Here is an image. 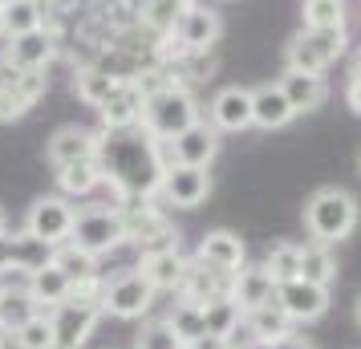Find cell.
Segmentation results:
<instances>
[{
    "mask_svg": "<svg viewBox=\"0 0 361 349\" xmlns=\"http://www.w3.org/2000/svg\"><path fill=\"white\" fill-rule=\"evenodd\" d=\"M98 166L102 183H110L118 203L134 200H154L163 183L166 163V142L150 138L142 126L126 130H98Z\"/></svg>",
    "mask_w": 361,
    "mask_h": 349,
    "instance_id": "cell-1",
    "label": "cell"
},
{
    "mask_svg": "<svg viewBox=\"0 0 361 349\" xmlns=\"http://www.w3.org/2000/svg\"><path fill=\"white\" fill-rule=\"evenodd\" d=\"M199 122V102L195 94L179 82H154L147 90V102H142V130L159 142H171L175 134H183L187 126Z\"/></svg>",
    "mask_w": 361,
    "mask_h": 349,
    "instance_id": "cell-2",
    "label": "cell"
},
{
    "mask_svg": "<svg viewBox=\"0 0 361 349\" xmlns=\"http://www.w3.org/2000/svg\"><path fill=\"white\" fill-rule=\"evenodd\" d=\"M357 219H361V207L345 187H321L305 203V232H309L312 244H325V248L349 240Z\"/></svg>",
    "mask_w": 361,
    "mask_h": 349,
    "instance_id": "cell-3",
    "label": "cell"
},
{
    "mask_svg": "<svg viewBox=\"0 0 361 349\" xmlns=\"http://www.w3.org/2000/svg\"><path fill=\"white\" fill-rule=\"evenodd\" d=\"M349 49V33L345 29H300L284 49V69H300V73H325L345 57Z\"/></svg>",
    "mask_w": 361,
    "mask_h": 349,
    "instance_id": "cell-4",
    "label": "cell"
},
{
    "mask_svg": "<svg viewBox=\"0 0 361 349\" xmlns=\"http://www.w3.org/2000/svg\"><path fill=\"white\" fill-rule=\"evenodd\" d=\"M69 244L94 252V256H106V252L122 248V244H126V228H122L118 203H90V207H78Z\"/></svg>",
    "mask_w": 361,
    "mask_h": 349,
    "instance_id": "cell-5",
    "label": "cell"
},
{
    "mask_svg": "<svg viewBox=\"0 0 361 349\" xmlns=\"http://www.w3.org/2000/svg\"><path fill=\"white\" fill-rule=\"evenodd\" d=\"M49 317H53V349H82L106 313H102V297L69 293V300L49 309Z\"/></svg>",
    "mask_w": 361,
    "mask_h": 349,
    "instance_id": "cell-6",
    "label": "cell"
},
{
    "mask_svg": "<svg viewBox=\"0 0 361 349\" xmlns=\"http://www.w3.org/2000/svg\"><path fill=\"white\" fill-rule=\"evenodd\" d=\"M154 305V284L138 268H122L110 281H102V313L118 321H138Z\"/></svg>",
    "mask_w": 361,
    "mask_h": 349,
    "instance_id": "cell-7",
    "label": "cell"
},
{
    "mask_svg": "<svg viewBox=\"0 0 361 349\" xmlns=\"http://www.w3.org/2000/svg\"><path fill=\"white\" fill-rule=\"evenodd\" d=\"M118 212H122L126 244H138V252H147V248H166V244H179V235H175V228H171V219L163 216V207H154V200L118 203Z\"/></svg>",
    "mask_w": 361,
    "mask_h": 349,
    "instance_id": "cell-8",
    "label": "cell"
},
{
    "mask_svg": "<svg viewBox=\"0 0 361 349\" xmlns=\"http://www.w3.org/2000/svg\"><path fill=\"white\" fill-rule=\"evenodd\" d=\"M45 73L0 61V122H17L45 98Z\"/></svg>",
    "mask_w": 361,
    "mask_h": 349,
    "instance_id": "cell-9",
    "label": "cell"
},
{
    "mask_svg": "<svg viewBox=\"0 0 361 349\" xmlns=\"http://www.w3.org/2000/svg\"><path fill=\"white\" fill-rule=\"evenodd\" d=\"M73 216H78V207L66 195H41V200H33L29 216H25V232H33L37 240H45L49 248H57L73 232Z\"/></svg>",
    "mask_w": 361,
    "mask_h": 349,
    "instance_id": "cell-10",
    "label": "cell"
},
{
    "mask_svg": "<svg viewBox=\"0 0 361 349\" xmlns=\"http://www.w3.org/2000/svg\"><path fill=\"white\" fill-rule=\"evenodd\" d=\"M53 260V248L45 240H37L33 232H0V276H8V272H20V276H29L37 268H45Z\"/></svg>",
    "mask_w": 361,
    "mask_h": 349,
    "instance_id": "cell-11",
    "label": "cell"
},
{
    "mask_svg": "<svg viewBox=\"0 0 361 349\" xmlns=\"http://www.w3.org/2000/svg\"><path fill=\"white\" fill-rule=\"evenodd\" d=\"M171 37H175L187 53H207L215 41L224 37V20H219V13H215L212 4H195V0H191L179 13Z\"/></svg>",
    "mask_w": 361,
    "mask_h": 349,
    "instance_id": "cell-12",
    "label": "cell"
},
{
    "mask_svg": "<svg viewBox=\"0 0 361 349\" xmlns=\"http://www.w3.org/2000/svg\"><path fill=\"white\" fill-rule=\"evenodd\" d=\"M276 300H280V309L288 313L293 325H309V321H321L329 313V288L325 284H312V281H300V276L280 281Z\"/></svg>",
    "mask_w": 361,
    "mask_h": 349,
    "instance_id": "cell-13",
    "label": "cell"
},
{
    "mask_svg": "<svg viewBox=\"0 0 361 349\" xmlns=\"http://www.w3.org/2000/svg\"><path fill=\"white\" fill-rule=\"evenodd\" d=\"M159 195H163L171 207H199V203L212 195V175H207V166L171 163V166L163 171Z\"/></svg>",
    "mask_w": 361,
    "mask_h": 349,
    "instance_id": "cell-14",
    "label": "cell"
},
{
    "mask_svg": "<svg viewBox=\"0 0 361 349\" xmlns=\"http://www.w3.org/2000/svg\"><path fill=\"white\" fill-rule=\"evenodd\" d=\"M219 154V130L212 122L199 118L195 126H187L183 134H175L166 142V163H183V166H212Z\"/></svg>",
    "mask_w": 361,
    "mask_h": 349,
    "instance_id": "cell-15",
    "label": "cell"
},
{
    "mask_svg": "<svg viewBox=\"0 0 361 349\" xmlns=\"http://www.w3.org/2000/svg\"><path fill=\"white\" fill-rule=\"evenodd\" d=\"M53 57H57V33H49V29L4 37V53H0V61L17 69H37V73H45L53 66Z\"/></svg>",
    "mask_w": 361,
    "mask_h": 349,
    "instance_id": "cell-16",
    "label": "cell"
},
{
    "mask_svg": "<svg viewBox=\"0 0 361 349\" xmlns=\"http://www.w3.org/2000/svg\"><path fill=\"white\" fill-rule=\"evenodd\" d=\"M147 90L150 85L142 78H122L110 102L98 110L102 118V130H126V126H138L142 122V102H147Z\"/></svg>",
    "mask_w": 361,
    "mask_h": 349,
    "instance_id": "cell-17",
    "label": "cell"
},
{
    "mask_svg": "<svg viewBox=\"0 0 361 349\" xmlns=\"http://www.w3.org/2000/svg\"><path fill=\"white\" fill-rule=\"evenodd\" d=\"M207 122L224 134H240L252 126V90L244 85H224L207 102Z\"/></svg>",
    "mask_w": 361,
    "mask_h": 349,
    "instance_id": "cell-18",
    "label": "cell"
},
{
    "mask_svg": "<svg viewBox=\"0 0 361 349\" xmlns=\"http://www.w3.org/2000/svg\"><path fill=\"white\" fill-rule=\"evenodd\" d=\"M195 260L207 264V268H215V272H224V276H235V272L247 264V252H244V240H240L235 232L215 228V232H207L203 240H199Z\"/></svg>",
    "mask_w": 361,
    "mask_h": 349,
    "instance_id": "cell-19",
    "label": "cell"
},
{
    "mask_svg": "<svg viewBox=\"0 0 361 349\" xmlns=\"http://www.w3.org/2000/svg\"><path fill=\"white\" fill-rule=\"evenodd\" d=\"M187 260H191V256H183L179 244L147 248V252H138V272L154 284V293H175L179 281H183V272H187Z\"/></svg>",
    "mask_w": 361,
    "mask_h": 349,
    "instance_id": "cell-20",
    "label": "cell"
},
{
    "mask_svg": "<svg viewBox=\"0 0 361 349\" xmlns=\"http://www.w3.org/2000/svg\"><path fill=\"white\" fill-rule=\"evenodd\" d=\"M45 154H49L53 171H61L69 163H82V159H98V130H85L78 122H69L61 130H53Z\"/></svg>",
    "mask_w": 361,
    "mask_h": 349,
    "instance_id": "cell-21",
    "label": "cell"
},
{
    "mask_svg": "<svg viewBox=\"0 0 361 349\" xmlns=\"http://www.w3.org/2000/svg\"><path fill=\"white\" fill-rule=\"evenodd\" d=\"M175 293H179V300H191V305H212V300H219V297H231V276H224V272H215V268H207V264H199L195 256H191Z\"/></svg>",
    "mask_w": 361,
    "mask_h": 349,
    "instance_id": "cell-22",
    "label": "cell"
},
{
    "mask_svg": "<svg viewBox=\"0 0 361 349\" xmlns=\"http://www.w3.org/2000/svg\"><path fill=\"white\" fill-rule=\"evenodd\" d=\"M231 300H235L244 313L260 309L268 300H276V281H272V272L264 264H244L231 276Z\"/></svg>",
    "mask_w": 361,
    "mask_h": 349,
    "instance_id": "cell-23",
    "label": "cell"
},
{
    "mask_svg": "<svg viewBox=\"0 0 361 349\" xmlns=\"http://www.w3.org/2000/svg\"><path fill=\"white\" fill-rule=\"evenodd\" d=\"M293 118H296V110L288 106V98H284V90L276 82L252 90V126H260V130H284Z\"/></svg>",
    "mask_w": 361,
    "mask_h": 349,
    "instance_id": "cell-24",
    "label": "cell"
},
{
    "mask_svg": "<svg viewBox=\"0 0 361 349\" xmlns=\"http://www.w3.org/2000/svg\"><path fill=\"white\" fill-rule=\"evenodd\" d=\"M276 85L284 90V98H288V106H293L296 114H309V110H317V106H325V98H329L325 78L300 73V69H284V73L276 78Z\"/></svg>",
    "mask_w": 361,
    "mask_h": 349,
    "instance_id": "cell-25",
    "label": "cell"
},
{
    "mask_svg": "<svg viewBox=\"0 0 361 349\" xmlns=\"http://www.w3.org/2000/svg\"><path fill=\"white\" fill-rule=\"evenodd\" d=\"M0 281H4V276H0ZM37 313H41V305L29 297L25 276H20V281H13V284L4 281V288H0V329L13 337V333H17L29 317H37Z\"/></svg>",
    "mask_w": 361,
    "mask_h": 349,
    "instance_id": "cell-26",
    "label": "cell"
},
{
    "mask_svg": "<svg viewBox=\"0 0 361 349\" xmlns=\"http://www.w3.org/2000/svg\"><path fill=\"white\" fill-rule=\"evenodd\" d=\"M25 288H29V297L49 313V309H57L61 300H69V293H73V284H69V276L61 272V268L53 264H45V268H37V272H29L25 276Z\"/></svg>",
    "mask_w": 361,
    "mask_h": 349,
    "instance_id": "cell-27",
    "label": "cell"
},
{
    "mask_svg": "<svg viewBox=\"0 0 361 349\" xmlns=\"http://www.w3.org/2000/svg\"><path fill=\"white\" fill-rule=\"evenodd\" d=\"M53 264L66 272L73 288H78V284H98L102 281L98 256H94V252H85V248H78V244H69V240L53 248Z\"/></svg>",
    "mask_w": 361,
    "mask_h": 349,
    "instance_id": "cell-28",
    "label": "cell"
},
{
    "mask_svg": "<svg viewBox=\"0 0 361 349\" xmlns=\"http://www.w3.org/2000/svg\"><path fill=\"white\" fill-rule=\"evenodd\" d=\"M118 85H122V78L110 73V69H102V66H85V69H78V78H73L78 98H82L85 106H94V110H102V106L110 102V94H114Z\"/></svg>",
    "mask_w": 361,
    "mask_h": 349,
    "instance_id": "cell-29",
    "label": "cell"
},
{
    "mask_svg": "<svg viewBox=\"0 0 361 349\" xmlns=\"http://www.w3.org/2000/svg\"><path fill=\"white\" fill-rule=\"evenodd\" d=\"M244 329L252 333V341H276V337H284V333H293V321H288V313L280 309V300H268V305H260V309L244 313Z\"/></svg>",
    "mask_w": 361,
    "mask_h": 349,
    "instance_id": "cell-30",
    "label": "cell"
},
{
    "mask_svg": "<svg viewBox=\"0 0 361 349\" xmlns=\"http://www.w3.org/2000/svg\"><path fill=\"white\" fill-rule=\"evenodd\" d=\"M57 187H61V195H66V200H85L90 191H98V187H102L98 159H82V163L61 166V171H57Z\"/></svg>",
    "mask_w": 361,
    "mask_h": 349,
    "instance_id": "cell-31",
    "label": "cell"
},
{
    "mask_svg": "<svg viewBox=\"0 0 361 349\" xmlns=\"http://www.w3.org/2000/svg\"><path fill=\"white\" fill-rule=\"evenodd\" d=\"M240 325H244V309L231 297H219V300H212V305H203V329H207V337L231 341V337L240 333Z\"/></svg>",
    "mask_w": 361,
    "mask_h": 349,
    "instance_id": "cell-32",
    "label": "cell"
},
{
    "mask_svg": "<svg viewBox=\"0 0 361 349\" xmlns=\"http://www.w3.org/2000/svg\"><path fill=\"white\" fill-rule=\"evenodd\" d=\"M45 29V0H8L4 4V37Z\"/></svg>",
    "mask_w": 361,
    "mask_h": 349,
    "instance_id": "cell-33",
    "label": "cell"
},
{
    "mask_svg": "<svg viewBox=\"0 0 361 349\" xmlns=\"http://www.w3.org/2000/svg\"><path fill=\"white\" fill-rule=\"evenodd\" d=\"M166 325L171 333L183 341V349L195 345L199 337H207L203 329V305H191V300H179V305H171V313H166Z\"/></svg>",
    "mask_w": 361,
    "mask_h": 349,
    "instance_id": "cell-34",
    "label": "cell"
},
{
    "mask_svg": "<svg viewBox=\"0 0 361 349\" xmlns=\"http://www.w3.org/2000/svg\"><path fill=\"white\" fill-rule=\"evenodd\" d=\"M300 281L325 284V288L337 281V260L325 244H300Z\"/></svg>",
    "mask_w": 361,
    "mask_h": 349,
    "instance_id": "cell-35",
    "label": "cell"
},
{
    "mask_svg": "<svg viewBox=\"0 0 361 349\" xmlns=\"http://www.w3.org/2000/svg\"><path fill=\"white\" fill-rule=\"evenodd\" d=\"M264 268L272 272V281H293V276H300V244H293V240H280V244H272L268 248V256H264Z\"/></svg>",
    "mask_w": 361,
    "mask_h": 349,
    "instance_id": "cell-36",
    "label": "cell"
},
{
    "mask_svg": "<svg viewBox=\"0 0 361 349\" xmlns=\"http://www.w3.org/2000/svg\"><path fill=\"white\" fill-rule=\"evenodd\" d=\"M17 349H53V317L41 309L37 317H29L13 337H8Z\"/></svg>",
    "mask_w": 361,
    "mask_h": 349,
    "instance_id": "cell-37",
    "label": "cell"
},
{
    "mask_svg": "<svg viewBox=\"0 0 361 349\" xmlns=\"http://www.w3.org/2000/svg\"><path fill=\"white\" fill-rule=\"evenodd\" d=\"M305 29H345V0H305Z\"/></svg>",
    "mask_w": 361,
    "mask_h": 349,
    "instance_id": "cell-38",
    "label": "cell"
},
{
    "mask_svg": "<svg viewBox=\"0 0 361 349\" xmlns=\"http://www.w3.org/2000/svg\"><path fill=\"white\" fill-rule=\"evenodd\" d=\"M134 349H183V341L171 333L166 321H147L142 329L134 333Z\"/></svg>",
    "mask_w": 361,
    "mask_h": 349,
    "instance_id": "cell-39",
    "label": "cell"
},
{
    "mask_svg": "<svg viewBox=\"0 0 361 349\" xmlns=\"http://www.w3.org/2000/svg\"><path fill=\"white\" fill-rule=\"evenodd\" d=\"M345 106L353 114H361V69L353 66H349V78H345Z\"/></svg>",
    "mask_w": 361,
    "mask_h": 349,
    "instance_id": "cell-40",
    "label": "cell"
},
{
    "mask_svg": "<svg viewBox=\"0 0 361 349\" xmlns=\"http://www.w3.org/2000/svg\"><path fill=\"white\" fill-rule=\"evenodd\" d=\"M272 349H312L305 337H296V333H284V337H276L272 341Z\"/></svg>",
    "mask_w": 361,
    "mask_h": 349,
    "instance_id": "cell-41",
    "label": "cell"
},
{
    "mask_svg": "<svg viewBox=\"0 0 361 349\" xmlns=\"http://www.w3.org/2000/svg\"><path fill=\"white\" fill-rule=\"evenodd\" d=\"M187 349H235V345L224 341V337H199L195 345H187Z\"/></svg>",
    "mask_w": 361,
    "mask_h": 349,
    "instance_id": "cell-42",
    "label": "cell"
},
{
    "mask_svg": "<svg viewBox=\"0 0 361 349\" xmlns=\"http://www.w3.org/2000/svg\"><path fill=\"white\" fill-rule=\"evenodd\" d=\"M244 349H272V341H247Z\"/></svg>",
    "mask_w": 361,
    "mask_h": 349,
    "instance_id": "cell-43",
    "label": "cell"
},
{
    "mask_svg": "<svg viewBox=\"0 0 361 349\" xmlns=\"http://www.w3.org/2000/svg\"><path fill=\"white\" fill-rule=\"evenodd\" d=\"M353 69H361V45H357V53H353Z\"/></svg>",
    "mask_w": 361,
    "mask_h": 349,
    "instance_id": "cell-44",
    "label": "cell"
},
{
    "mask_svg": "<svg viewBox=\"0 0 361 349\" xmlns=\"http://www.w3.org/2000/svg\"><path fill=\"white\" fill-rule=\"evenodd\" d=\"M0 349H8V333L0 329Z\"/></svg>",
    "mask_w": 361,
    "mask_h": 349,
    "instance_id": "cell-45",
    "label": "cell"
},
{
    "mask_svg": "<svg viewBox=\"0 0 361 349\" xmlns=\"http://www.w3.org/2000/svg\"><path fill=\"white\" fill-rule=\"evenodd\" d=\"M4 228H8V219H4V207H0V232H4Z\"/></svg>",
    "mask_w": 361,
    "mask_h": 349,
    "instance_id": "cell-46",
    "label": "cell"
},
{
    "mask_svg": "<svg viewBox=\"0 0 361 349\" xmlns=\"http://www.w3.org/2000/svg\"><path fill=\"white\" fill-rule=\"evenodd\" d=\"M0 37H4V4H0Z\"/></svg>",
    "mask_w": 361,
    "mask_h": 349,
    "instance_id": "cell-47",
    "label": "cell"
},
{
    "mask_svg": "<svg viewBox=\"0 0 361 349\" xmlns=\"http://www.w3.org/2000/svg\"><path fill=\"white\" fill-rule=\"evenodd\" d=\"M357 325H361V297H357Z\"/></svg>",
    "mask_w": 361,
    "mask_h": 349,
    "instance_id": "cell-48",
    "label": "cell"
},
{
    "mask_svg": "<svg viewBox=\"0 0 361 349\" xmlns=\"http://www.w3.org/2000/svg\"><path fill=\"white\" fill-rule=\"evenodd\" d=\"M357 171H361V154H357Z\"/></svg>",
    "mask_w": 361,
    "mask_h": 349,
    "instance_id": "cell-49",
    "label": "cell"
},
{
    "mask_svg": "<svg viewBox=\"0 0 361 349\" xmlns=\"http://www.w3.org/2000/svg\"><path fill=\"white\" fill-rule=\"evenodd\" d=\"M0 4H8V0H0Z\"/></svg>",
    "mask_w": 361,
    "mask_h": 349,
    "instance_id": "cell-50",
    "label": "cell"
},
{
    "mask_svg": "<svg viewBox=\"0 0 361 349\" xmlns=\"http://www.w3.org/2000/svg\"><path fill=\"white\" fill-rule=\"evenodd\" d=\"M0 288H4V281H0Z\"/></svg>",
    "mask_w": 361,
    "mask_h": 349,
    "instance_id": "cell-51",
    "label": "cell"
}]
</instances>
